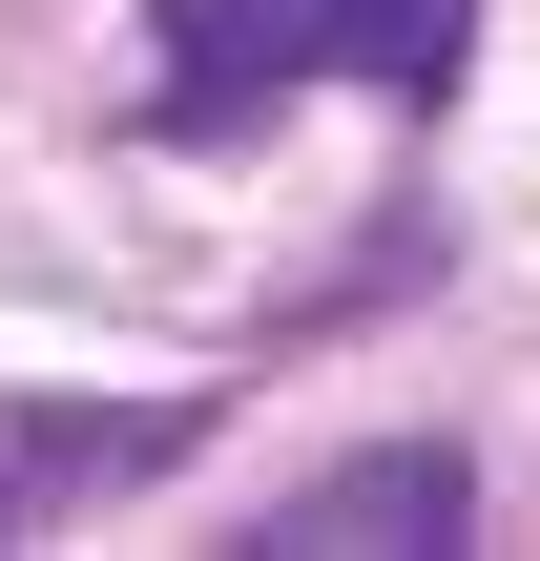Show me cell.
<instances>
[{
	"label": "cell",
	"instance_id": "6da1fadb",
	"mask_svg": "<svg viewBox=\"0 0 540 561\" xmlns=\"http://www.w3.org/2000/svg\"><path fill=\"white\" fill-rule=\"evenodd\" d=\"M146 125L166 146H250L291 83H395V104H437L458 83V42H479V0H146Z\"/></svg>",
	"mask_w": 540,
	"mask_h": 561
},
{
	"label": "cell",
	"instance_id": "7a4b0ae2",
	"mask_svg": "<svg viewBox=\"0 0 540 561\" xmlns=\"http://www.w3.org/2000/svg\"><path fill=\"white\" fill-rule=\"evenodd\" d=\"M458 520H479V479H458L437 437H375V458H333L271 541H291V561H375V541H458Z\"/></svg>",
	"mask_w": 540,
	"mask_h": 561
}]
</instances>
